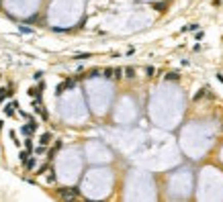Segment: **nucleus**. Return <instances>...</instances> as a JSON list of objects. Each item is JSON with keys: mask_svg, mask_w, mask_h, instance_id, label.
<instances>
[{"mask_svg": "<svg viewBox=\"0 0 223 202\" xmlns=\"http://www.w3.org/2000/svg\"><path fill=\"white\" fill-rule=\"evenodd\" d=\"M76 196H78V190L76 188H61L59 190V198H64V200H72Z\"/></svg>", "mask_w": 223, "mask_h": 202, "instance_id": "1", "label": "nucleus"}, {"mask_svg": "<svg viewBox=\"0 0 223 202\" xmlns=\"http://www.w3.org/2000/svg\"><path fill=\"white\" fill-rule=\"evenodd\" d=\"M72 86H74V82H72V80H68V82H64V84H59V88H57V94H61L66 88H72Z\"/></svg>", "mask_w": 223, "mask_h": 202, "instance_id": "2", "label": "nucleus"}, {"mask_svg": "<svg viewBox=\"0 0 223 202\" xmlns=\"http://www.w3.org/2000/svg\"><path fill=\"white\" fill-rule=\"evenodd\" d=\"M49 141H51V135H49V133H45V135H41V145H47Z\"/></svg>", "mask_w": 223, "mask_h": 202, "instance_id": "3", "label": "nucleus"}, {"mask_svg": "<svg viewBox=\"0 0 223 202\" xmlns=\"http://www.w3.org/2000/svg\"><path fill=\"white\" fill-rule=\"evenodd\" d=\"M19 157H21V161H27V159H29V151H21Z\"/></svg>", "mask_w": 223, "mask_h": 202, "instance_id": "4", "label": "nucleus"}, {"mask_svg": "<svg viewBox=\"0 0 223 202\" xmlns=\"http://www.w3.org/2000/svg\"><path fill=\"white\" fill-rule=\"evenodd\" d=\"M125 76H127V78H133V76H135V70H133V68H127V70H125Z\"/></svg>", "mask_w": 223, "mask_h": 202, "instance_id": "5", "label": "nucleus"}, {"mask_svg": "<svg viewBox=\"0 0 223 202\" xmlns=\"http://www.w3.org/2000/svg\"><path fill=\"white\" fill-rule=\"evenodd\" d=\"M25 165H27V169H33V167H35V159H27Z\"/></svg>", "mask_w": 223, "mask_h": 202, "instance_id": "6", "label": "nucleus"}, {"mask_svg": "<svg viewBox=\"0 0 223 202\" xmlns=\"http://www.w3.org/2000/svg\"><path fill=\"white\" fill-rule=\"evenodd\" d=\"M166 78H168V80H178V74H176V72H172V74H168Z\"/></svg>", "mask_w": 223, "mask_h": 202, "instance_id": "7", "label": "nucleus"}, {"mask_svg": "<svg viewBox=\"0 0 223 202\" xmlns=\"http://www.w3.org/2000/svg\"><path fill=\"white\" fill-rule=\"evenodd\" d=\"M86 57H90V53H80V55H76V59H86Z\"/></svg>", "mask_w": 223, "mask_h": 202, "instance_id": "8", "label": "nucleus"}, {"mask_svg": "<svg viewBox=\"0 0 223 202\" xmlns=\"http://www.w3.org/2000/svg\"><path fill=\"white\" fill-rule=\"evenodd\" d=\"M121 74H123V70H121V68H117V70H115V78H121Z\"/></svg>", "mask_w": 223, "mask_h": 202, "instance_id": "9", "label": "nucleus"}, {"mask_svg": "<svg viewBox=\"0 0 223 202\" xmlns=\"http://www.w3.org/2000/svg\"><path fill=\"white\" fill-rule=\"evenodd\" d=\"M47 182H55V174H53V171L47 176Z\"/></svg>", "mask_w": 223, "mask_h": 202, "instance_id": "10", "label": "nucleus"}, {"mask_svg": "<svg viewBox=\"0 0 223 202\" xmlns=\"http://www.w3.org/2000/svg\"><path fill=\"white\" fill-rule=\"evenodd\" d=\"M154 72H156L154 68H147V70H145V74H147V76H154Z\"/></svg>", "mask_w": 223, "mask_h": 202, "instance_id": "11", "label": "nucleus"}, {"mask_svg": "<svg viewBox=\"0 0 223 202\" xmlns=\"http://www.w3.org/2000/svg\"><path fill=\"white\" fill-rule=\"evenodd\" d=\"M221 131H223V124H221Z\"/></svg>", "mask_w": 223, "mask_h": 202, "instance_id": "12", "label": "nucleus"}]
</instances>
